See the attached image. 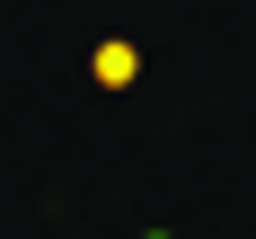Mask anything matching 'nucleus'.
I'll return each instance as SVG.
<instances>
[{
    "label": "nucleus",
    "instance_id": "nucleus-1",
    "mask_svg": "<svg viewBox=\"0 0 256 239\" xmlns=\"http://www.w3.org/2000/svg\"><path fill=\"white\" fill-rule=\"evenodd\" d=\"M132 71H142L132 45H98V80H106V89H132Z\"/></svg>",
    "mask_w": 256,
    "mask_h": 239
}]
</instances>
